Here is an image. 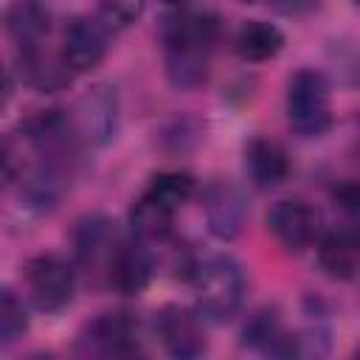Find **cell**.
<instances>
[{
    "label": "cell",
    "instance_id": "cell-1",
    "mask_svg": "<svg viewBox=\"0 0 360 360\" xmlns=\"http://www.w3.org/2000/svg\"><path fill=\"white\" fill-rule=\"evenodd\" d=\"M219 37L222 22L211 11H177L163 17V62L166 76L177 90H197L200 84H205Z\"/></svg>",
    "mask_w": 360,
    "mask_h": 360
},
{
    "label": "cell",
    "instance_id": "cell-2",
    "mask_svg": "<svg viewBox=\"0 0 360 360\" xmlns=\"http://www.w3.org/2000/svg\"><path fill=\"white\" fill-rule=\"evenodd\" d=\"M188 278L197 298V312L205 315L208 321L225 323L242 309L248 281L242 264L233 256L217 253L202 262H194Z\"/></svg>",
    "mask_w": 360,
    "mask_h": 360
},
{
    "label": "cell",
    "instance_id": "cell-3",
    "mask_svg": "<svg viewBox=\"0 0 360 360\" xmlns=\"http://www.w3.org/2000/svg\"><path fill=\"white\" fill-rule=\"evenodd\" d=\"M287 121L301 138H318L332 127V84L315 68H301L287 82Z\"/></svg>",
    "mask_w": 360,
    "mask_h": 360
},
{
    "label": "cell",
    "instance_id": "cell-4",
    "mask_svg": "<svg viewBox=\"0 0 360 360\" xmlns=\"http://www.w3.org/2000/svg\"><path fill=\"white\" fill-rule=\"evenodd\" d=\"M22 281L31 304L39 312H59L73 301L76 267L56 253H39L25 262Z\"/></svg>",
    "mask_w": 360,
    "mask_h": 360
},
{
    "label": "cell",
    "instance_id": "cell-5",
    "mask_svg": "<svg viewBox=\"0 0 360 360\" xmlns=\"http://www.w3.org/2000/svg\"><path fill=\"white\" fill-rule=\"evenodd\" d=\"M68 115H70V127L79 143L90 149H101L115 138L118 124H121L118 90L112 84H93Z\"/></svg>",
    "mask_w": 360,
    "mask_h": 360
},
{
    "label": "cell",
    "instance_id": "cell-6",
    "mask_svg": "<svg viewBox=\"0 0 360 360\" xmlns=\"http://www.w3.org/2000/svg\"><path fill=\"white\" fill-rule=\"evenodd\" d=\"M84 357H132L141 352V326L129 312H101L76 338Z\"/></svg>",
    "mask_w": 360,
    "mask_h": 360
},
{
    "label": "cell",
    "instance_id": "cell-7",
    "mask_svg": "<svg viewBox=\"0 0 360 360\" xmlns=\"http://www.w3.org/2000/svg\"><path fill=\"white\" fill-rule=\"evenodd\" d=\"M264 222H267V231L273 233V239L290 253H304L321 236V214H318V208H312L307 200H298V197L278 200L267 211Z\"/></svg>",
    "mask_w": 360,
    "mask_h": 360
},
{
    "label": "cell",
    "instance_id": "cell-8",
    "mask_svg": "<svg viewBox=\"0 0 360 360\" xmlns=\"http://www.w3.org/2000/svg\"><path fill=\"white\" fill-rule=\"evenodd\" d=\"M110 51V25L101 17H73L62 34V59L70 73H87Z\"/></svg>",
    "mask_w": 360,
    "mask_h": 360
},
{
    "label": "cell",
    "instance_id": "cell-9",
    "mask_svg": "<svg viewBox=\"0 0 360 360\" xmlns=\"http://www.w3.org/2000/svg\"><path fill=\"white\" fill-rule=\"evenodd\" d=\"M155 332L172 357L191 360L205 352V329L200 315L180 304H166L155 312Z\"/></svg>",
    "mask_w": 360,
    "mask_h": 360
},
{
    "label": "cell",
    "instance_id": "cell-10",
    "mask_svg": "<svg viewBox=\"0 0 360 360\" xmlns=\"http://www.w3.org/2000/svg\"><path fill=\"white\" fill-rule=\"evenodd\" d=\"M155 273V256L141 239H121L107 262L104 281L121 295H138L149 287Z\"/></svg>",
    "mask_w": 360,
    "mask_h": 360
},
{
    "label": "cell",
    "instance_id": "cell-11",
    "mask_svg": "<svg viewBox=\"0 0 360 360\" xmlns=\"http://www.w3.org/2000/svg\"><path fill=\"white\" fill-rule=\"evenodd\" d=\"M118 242H121V236H118L112 219H107L101 214H93V217L79 219L76 222V231H73L76 264L84 273L104 278L107 262H110V256H112V250H115Z\"/></svg>",
    "mask_w": 360,
    "mask_h": 360
},
{
    "label": "cell",
    "instance_id": "cell-12",
    "mask_svg": "<svg viewBox=\"0 0 360 360\" xmlns=\"http://www.w3.org/2000/svg\"><path fill=\"white\" fill-rule=\"evenodd\" d=\"M17 70L20 79L34 87L37 93H56L70 84V68L65 65L62 53L48 51L45 39L31 42V45H17Z\"/></svg>",
    "mask_w": 360,
    "mask_h": 360
},
{
    "label": "cell",
    "instance_id": "cell-13",
    "mask_svg": "<svg viewBox=\"0 0 360 360\" xmlns=\"http://www.w3.org/2000/svg\"><path fill=\"white\" fill-rule=\"evenodd\" d=\"M245 219H248V200L245 194L233 186V183H214L205 194V222H208V231L222 239V242H231L242 233L245 228Z\"/></svg>",
    "mask_w": 360,
    "mask_h": 360
},
{
    "label": "cell",
    "instance_id": "cell-14",
    "mask_svg": "<svg viewBox=\"0 0 360 360\" xmlns=\"http://www.w3.org/2000/svg\"><path fill=\"white\" fill-rule=\"evenodd\" d=\"M318 264L332 281H352L360 270V236L354 225H340L318 236Z\"/></svg>",
    "mask_w": 360,
    "mask_h": 360
},
{
    "label": "cell",
    "instance_id": "cell-15",
    "mask_svg": "<svg viewBox=\"0 0 360 360\" xmlns=\"http://www.w3.org/2000/svg\"><path fill=\"white\" fill-rule=\"evenodd\" d=\"M245 169L256 188H276L290 177V155L287 149L264 135H256L245 146Z\"/></svg>",
    "mask_w": 360,
    "mask_h": 360
},
{
    "label": "cell",
    "instance_id": "cell-16",
    "mask_svg": "<svg viewBox=\"0 0 360 360\" xmlns=\"http://www.w3.org/2000/svg\"><path fill=\"white\" fill-rule=\"evenodd\" d=\"M242 346L259 349L267 354H278V357H290V354H295V335H290L284 329V323L273 307H262L248 318V323L242 329Z\"/></svg>",
    "mask_w": 360,
    "mask_h": 360
},
{
    "label": "cell",
    "instance_id": "cell-17",
    "mask_svg": "<svg viewBox=\"0 0 360 360\" xmlns=\"http://www.w3.org/2000/svg\"><path fill=\"white\" fill-rule=\"evenodd\" d=\"M233 51L242 62H270L284 51V31L267 20H245L233 37Z\"/></svg>",
    "mask_w": 360,
    "mask_h": 360
},
{
    "label": "cell",
    "instance_id": "cell-18",
    "mask_svg": "<svg viewBox=\"0 0 360 360\" xmlns=\"http://www.w3.org/2000/svg\"><path fill=\"white\" fill-rule=\"evenodd\" d=\"M3 25L17 45L42 42L51 31V8L45 0H11L3 11Z\"/></svg>",
    "mask_w": 360,
    "mask_h": 360
},
{
    "label": "cell",
    "instance_id": "cell-19",
    "mask_svg": "<svg viewBox=\"0 0 360 360\" xmlns=\"http://www.w3.org/2000/svg\"><path fill=\"white\" fill-rule=\"evenodd\" d=\"M174 214H177L174 208H169L166 202L143 191L129 208V228L141 242H163L172 233Z\"/></svg>",
    "mask_w": 360,
    "mask_h": 360
},
{
    "label": "cell",
    "instance_id": "cell-20",
    "mask_svg": "<svg viewBox=\"0 0 360 360\" xmlns=\"http://www.w3.org/2000/svg\"><path fill=\"white\" fill-rule=\"evenodd\" d=\"M146 191L152 197H158L160 202H166L169 208L180 211L197 191V180L188 174V172H158L152 174Z\"/></svg>",
    "mask_w": 360,
    "mask_h": 360
},
{
    "label": "cell",
    "instance_id": "cell-21",
    "mask_svg": "<svg viewBox=\"0 0 360 360\" xmlns=\"http://www.w3.org/2000/svg\"><path fill=\"white\" fill-rule=\"evenodd\" d=\"M28 332V309L11 287H0V346L17 343Z\"/></svg>",
    "mask_w": 360,
    "mask_h": 360
},
{
    "label": "cell",
    "instance_id": "cell-22",
    "mask_svg": "<svg viewBox=\"0 0 360 360\" xmlns=\"http://www.w3.org/2000/svg\"><path fill=\"white\" fill-rule=\"evenodd\" d=\"M98 8H101V20L107 25L124 28L141 17L143 0H98Z\"/></svg>",
    "mask_w": 360,
    "mask_h": 360
},
{
    "label": "cell",
    "instance_id": "cell-23",
    "mask_svg": "<svg viewBox=\"0 0 360 360\" xmlns=\"http://www.w3.org/2000/svg\"><path fill=\"white\" fill-rule=\"evenodd\" d=\"M22 172V158L20 149L11 138H0V191L11 186Z\"/></svg>",
    "mask_w": 360,
    "mask_h": 360
},
{
    "label": "cell",
    "instance_id": "cell-24",
    "mask_svg": "<svg viewBox=\"0 0 360 360\" xmlns=\"http://www.w3.org/2000/svg\"><path fill=\"white\" fill-rule=\"evenodd\" d=\"M335 205H340L349 217L357 214V186L354 183H343L335 188Z\"/></svg>",
    "mask_w": 360,
    "mask_h": 360
},
{
    "label": "cell",
    "instance_id": "cell-25",
    "mask_svg": "<svg viewBox=\"0 0 360 360\" xmlns=\"http://www.w3.org/2000/svg\"><path fill=\"white\" fill-rule=\"evenodd\" d=\"M8 98H11V79H8V73L0 62V110L8 104Z\"/></svg>",
    "mask_w": 360,
    "mask_h": 360
},
{
    "label": "cell",
    "instance_id": "cell-26",
    "mask_svg": "<svg viewBox=\"0 0 360 360\" xmlns=\"http://www.w3.org/2000/svg\"><path fill=\"white\" fill-rule=\"evenodd\" d=\"M160 3H166V6H183L186 0H160Z\"/></svg>",
    "mask_w": 360,
    "mask_h": 360
},
{
    "label": "cell",
    "instance_id": "cell-27",
    "mask_svg": "<svg viewBox=\"0 0 360 360\" xmlns=\"http://www.w3.org/2000/svg\"><path fill=\"white\" fill-rule=\"evenodd\" d=\"M242 3H256V0H242Z\"/></svg>",
    "mask_w": 360,
    "mask_h": 360
},
{
    "label": "cell",
    "instance_id": "cell-28",
    "mask_svg": "<svg viewBox=\"0 0 360 360\" xmlns=\"http://www.w3.org/2000/svg\"><path fill=\"white\" fill-rule=\"evenodd\" d=\"M352 3H357V0H352Z\"/></svg>",
    "mask_w": 360,
    "mask_h": 360
}]
</instances>
